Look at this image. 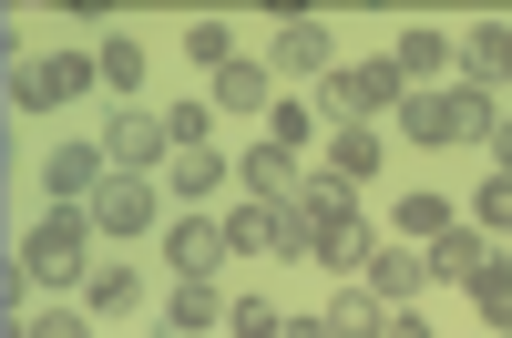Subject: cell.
<instances>
[{
	"mask_svg": "<svg viewBox=\"0 0 512 338\" xmlns=\"http://www.w3.org/2000/svg\"><path fill=\"white\" fill-rule=\"evenodd\" d=\"M461 72H472V93L512 82V21H472V31H461Z\"/></svg>",
	"mask_w": 512,
	"mask_h": 338,
	"instance_id": "11",
	"label": "cell"
},
{
	"mask_svg": "<svg viewBox=\"0 0 512 338\" xmlns=\"http://www.w3.org/2000/svg\"><path fill=\"white\" fill-rule=\"evenodd\" d=\"M492 175H512V113L492 123Z\"/></svg>",
	"mask_w": 512,
	"mask_h": 338,
	"instance_id": "32",
	"label": "cell"
},
{
	"mask_svg": "<svg viewBox=\"0 0 512 338\" xmlns=\"http://www.w3.org/2000/svg\"><path fill=\"white\" fill-rule=\"evenodd\" d=\"M93 52H41V62H21L11 52V103L21 113H62V103H82V93H93Z\"/></svg>",
	"mask_w": 512,
	"mask_h": 338,
	"instance_id": "3",
	"label": "cell"
},
{
	"mask_svg": "<svg viewBox=\"0 0 512 338\" xmlns=\"http://www.w3.org/2000/svg\"><path fill=\"white\" fill-rule=\"evenodd\" d=\"M103 175H113V154H103V144H62L52 164H41V195H52V205H93Z\"/></svg>",
	"mask_w": 512,
	"mask_h": 338,
	"instance_id": "9",
	"label": "cell"
},
{
	"mask_svg": "<svg viewBox=\"0 0 512 338\" xmlns=\"http://www.w3.org/2000/svg\"><path fill=\"white\" fill-rule=\"evenodd\" d=\"M492 123H502L492 93H410V103H400V134H410L420 154H441V144H492Z\"/></svg>",
	"mask_w": 512,
	"mask_h": 338,
	"instance_id": "2",
	"label": "cell"
},
{
	"mask_svg": "<svg viewBox=\"0 0 512 338\" xmlns=\"http://www.w3.org/2000/svg\"><path fill=\"white\" fill-rule=\"evenodd\" d=\"M482 226H512V175H492V185H482Z\"/></svg>",
	"mask_w": 512,
	"mask_h": 338,
	"instance_id": "30",
	"label": "cell"
},
{
	"mask_svg": "<svg viewBox=\"0 0 512 338\" xmlns=\"http://www.w3.org/2000/svg\"><path fill=\"white\" fill-rule=\"evenodd\" d=\"M226 328H236V338H277V328H287V318H277V308H267V298H226Z\"/></svg>",
	"mask_w": 512,
	"mask_h": 338,
	"instance_id": "26",
	"label": "cell"
},
{
	"mask_svg": "<svg viewBox=\"0 0 512 338\" xmlns=\"http://www.w3.org/2000/svg\"><path fill=\"white\" fill-rule=\"evenodd\" d=\"M502 236H512V226H502Z\"/></svg>",
	"mask_w": 512,
	"mask_h": 338,
	"instance_id": "34",
	"label": "cell"
},
{
	"mask_svg": "<svg viewBox=\"0 0 512 338\" xmlns=\"http://www.w3.org/2000/svg\"><path fill=\"white\" fill-rule=\"evenodd\" d=\"M205 123H216V103H175V113H164V134H175V154H185V144H205Z\"/></svg>",
	"mask_w": 512,
	"mask_h": 338,
	"instance_id": "27",
	"label": "cell"
},
{
	"mask_svg": "<svg viewBox=\"0 0 512 338\" xmlns=\"http://www.w3.org/2000/svg\"><path fill=\"white\" fill-rule=\"evenodd\" d=\"M93 72L113 82V93H134V82H144V41H123V31H113L103 52H93Z\"/></svg>",
	"mask_w": 512,
	"mask_h": 338,
	"instance_id": "24",
	"label": "cell"
},
{
	"mask_svg": "<svg viewBox=\"0 0 512 338\" xmlns=\"http://www.w3.org/2000/svg\"><path fill=\"white\" fill-rule=\"evenodd\" d=\"M328 175L349 185V195L379 175V134H369V123H338V134H328Z\"/></svg>",
	"mask_w": 512,
	"mask_h": 338,
	"instance_id": "15",
	"label": "cell"
},
{
	"mask_svg": "<svg viewBox=\"0 0 512 338\" xmlns=\"http://www.w3.org/2000/svg\"><path fill=\"white\" fill-rule=\"evenodd\" d=\"M400 103H410L400 62H349V72H328V134H338V123H379V113H400Z\"/></svg>",
	"mask_w": 512,
	"mask_h": 338,
	"instance_id": "4",
	"label": "cell"
},
{
	"mask_svg": "<svg viewBox=\"0 0 512 338\" xmlns=\"http://www.w3.org/2000/svg\"><path fill=\"white\" fill-rule=\"evenodd\" d=\"M277 236H287V205H236V216H226V246H236V257H277Z\"/></svg>",
	"mask_w": 512,
	"mask_h": 338,
	"instance_id": "16",
	"label": "cell"
},
{
	"mask_svg": "<svg viewBox=\"0 0 512 338\" xmlns=\"http://www.w3.org/2000/svg\"><path fill=\"white\" fill-rule=\"evenodd\" d=\"M267 62H277V72H338V41H328V21L287 11V21H277V41H267Z\"/></svg>",
	"mask_w": 512,
	"mask_h": 338,
	"instance_id": "10",
	"label": "cell"
},
{
	"mask_svg": "<svg viewBox=\"0 0 512 338\" xmlns=\"http://www.w3.org/2000/svg\"><path fill=\"white\" fill-rule=\"evenodd\" d=\"M21 338H93V318H72V308H41V318H21Z\"/></svg>",
	"mask_w": 512,
	"mask_h": 338,
	"instance_id": "28",
	"label": "cell"
},
{
	"mask_svg": "<svg viewBox=\"0 0 512 338\" xmlns=\"http://www.w3.org/2000/svg\"><path fill=\"white\" fill-rule=\"evenodd\" d=\"M277 338H338V328H328V308H318V318H287Z\"/></svg>",
	"mask_w": 512,
	"mask_h": 338,
	"instance_id": "33",
	"label": "cell"
},
{
	"mask_svg": "<svg viewBox=\"0 0 512 338\" xmlns=\"http://www.w3.org/2000/svg\"><path fill=\"white\" fill-rule=\"evenodd\" d=\"M267 144H287V154H297V144H308V113H297V103H277V113H267Z\"/></svg>",
	"mask_w": 512,
	"mask_h": 338,
	"instance_id": "29",
	"label": "cell"
},
{
	"mask_svg": "<svg viewBox=\"0 0 512 338\" xmlns=\"http://www.w3.org/2000/svg\"><path fill=\"white\" fill-rule=\"evenodd\" d=\"M82 298H93L103 318H123V308L144 298V267H134V257H103V267H93V287H82Z\"/></svg>",
	"mask_w": 512,
	"mask_h": 338,
	"instance_id": "20",
	"label": "cell"
},
{
	"mask_svg": "<svg viewBox=\"0 0 512 338\" xmlns=\"http://www.w3.org/2000/svg\"><path fill=\"white\" fill-rule=\"evenodd\" d=\"M379 338H431V318H420V308H390V328H379Z\"/></svg>",
	"mask_w": 512,
	"mask_h": 338,
	"instance_id": "31",
	"label": "cell"
},
{
	"mask_svg": "<svg viewBox=\"0 0 512 338\" xmlns=\"http://www.w3.org/2000/svg\"><path fill=\"white\" fill-rule=\"evenodd\" d=\"M236 175H246V195H256V205H297V185H308V175H297V154H287V144H256V154L236 164Z\"/></svg>",
	"mask_w": 512,
	"mask_h": 338,
	"instance_id": "13",
	"label": "cell"
},
{
	"mask_svg": "<svg viewBox=\"0 0 512 338\" xmlns=\"http://www.w3.org/2000/svg\"><path fill=\"white\" fill-rule=\"evenodd\" d=\"M226 175H236V164H216V144H185V154H175V175H164V185H175V195H216Z\"/></svg>",
	"mask_w": 512,
	"mask_h": 338,
	"instance_id": "22",
	"label": "cell"
},
{
	"mask_svg": "<svg viewBox=\"0 0 512 338\" xmlns=\"http://www.w3.org/2000/svg\"><path fill=\"white\" fill-rule=\"evenodd\" d=\"M328 328H338V338H379V328H390V298H379V287H359V277H349V287H338V298H328Z\"/></svg>",
	"mask_w": 512,
	"mask_h": 338,
	"instance_id": "18",
	"label": "cell"
},
{
	"mask_svg": "<svg viewBox=\"0 0 512 338\" xmlns=\"http://www.w3.org/2000/svg\"><path fill=\"white\" fill-rule=\"evenodd\" d=\"M103 154H113V175H144V164H175V134H164V113L113 103L103 113Z\"/></svg>",
	"mask_w": 512,
	"mask_h": 338,
	"instance_id": "5",
	"label": "cell"
},
{
	"mask_svg": "<svg viewBox=\"0 0 512 338\" xmlns=\"http://www.w3.org/2000/svg\"><path fill=\"white\" fill-rule=\"evenodd\" d=\"M359 287H379L390 308H420V287H431V246H410V236H379V257H369V277Z\"/></svg>",
	"mask_w": 512,
	"mask_h": 338,
	"instance_id": "7",
	"label": "cell"
},
{
	"mask_svg": "<svg viewBox=\"0 0 512 338\" xmlns=\"http://www.w3.org/2000/svg\"><path fill=\"white\" fill-rule=\"evenodd\" d=\"M482 267H492V236H482V226H451V236L431 246V287H472Z\"/></svg>",
	"mask_w": 512,
	"mask_h": 338,
	"instance_id": "14",
	"label": "cell"
},
{
	"mask_svg": "<svg viewBox=\"0 0 512 338\" xmlns=\"http://www.w3.org/2000/svg\"><path fill=\"white\" fill-rule=\"evenodd\" d=\"M226 257H236V246H226L216 216H175V226H164V267H175V277H216Z\"/></svg>",
	"mask_w": 512,
	"mask_h": 338,
	"instance_id": "8",
	"label": "cell"
},
{
	"mask_svg": "<svg viewBox=\"0 0 512 338\" xmlns=\"http://www.w3.org/2000/svg\"><path fill=\"white\" fill-rule=\"evenodd\" d=\"M93 216H82V205H52V216H41L31 236H21V267H31V287H93Z\"/></svg>",
	"mask_w": 512,
	"mask_h": 338,
	"instance_id": "1",
	"label": "cell"
},
{
	"mask_svg": "<svg viewBox=\"0 0 512 338\" xmlns=\"http://www.w3.org/2000/svg\"><path fill=\"white\" fill-rule=\"evenodd\" d=\"M472 308H482V318H492V328L512 338V267H502V257H492V267L472 277Z\"/></svg>",
	"mask_w": 512,
	"mask_h": 338,
	"instance_id": "23",
	"label": "cell"
},
{
	"mask_svg": "<svg viewBox=\"0 0 512 338\" xmlns=\"http://www.w3.org/2000/svg\"><path fill=\"white\" fill-rule=\"evenodd\" d=\"M390 62H400V82H431V72H451V62H461V41H451V31H431V21H410V31L390 41Z\"/></svg>",
	"mask_w": 512,
	"mask_h": 338,
	"instance_id": "12",
	"label": "cell"
},
{
	"mask_svg": "<svg viewBox=\"0 0 512 338\" xmlns=\"http://www.w3.org/2000/svg\"><path fill=\"white\" fill-rule=\"evenodd\" d=\"M185 52H195L205 72H226V62H246V52H236V31H226V21H185Z\"/></svg>",
	"mask_w": 512,
	"mask_h": 338,
	"instance_id": "25",
	"label": "cell"
},
{
	"mask_svg": "<svg viewBox=\"0 0 512 338\" xmlns=\"http://www.w3.org/2000/svg\"><path fill=\"white\" fill-rule=\"evenodd\" d=\"M205 103H216V113H277V93H267V62H226Z\"/></svg>",
	"mask_w": 512,
	"mask_h": 338,
	"instance_id": "19",
	"label": "cell"
},
{
	"mask_svg": "<svg viewBox=\"0 0 512 338\" xmlns=\"http://www.w3.org/2000/svg\"><path fill=\"white\" fill-rule=\"evenodd\" d=\"M216 318H226L216 277H175V298H164V328H175V338H195V328H216Z\"/></svg>",
	"mask_w": 512,
	"mask_h": 338,
	"instance_id": "17",
	"label": "cell"
},
{
	"mask_svg": "<svg viewBox=\"0 0 512 338\" xmlns=\"http://www.w3.org/2000/svg\"><path fill=\"white\" fill-rule=\"evenodd\" d=\"M400 236H410V246H441V236H451V205H441L431 185H410V195H400Z\"/></svg>",
	"mask_w": 512,
	"mask_h": 338,
	"instance_id": "21",
	"label": "cell"
},
{
	"mask_svg": "<svg viewBox=\"0 0 512 338\" xmlns=\"http://www.w3.org/2000/svg\"><path fill=\"white\" fill-rule=\"evenodd\" d=\"M82 216H93V236H144L164 216V185L154 175H103V195L82 205Z\"/></svg>",
	"mask_w": 512,
	"mask_h": 338,
	"instance_id": "6",
	"label": "cell"
}]
</instances>
